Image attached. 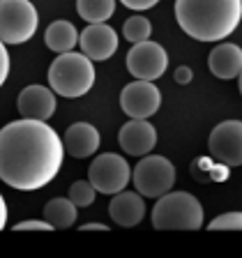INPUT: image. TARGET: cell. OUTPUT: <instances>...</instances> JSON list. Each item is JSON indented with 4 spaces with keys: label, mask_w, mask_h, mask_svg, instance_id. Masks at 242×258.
<instances>
[{
    "label": "cell",
    "mask_w": 242,
    "mask_h": 258,
    "mask_svg": "<svg viewBox=\"0 0 242 258\" xmlns=\"http://www.w3.org/2000/svg\"><path fill=\"white\" fill-rule=\"evenodd\" d=\"M134 187L145 199H159L175 184V166L161 155H143L132 171Z\"/></svg>",
    "instance_id": "cell-6"
},
{
    "label": "cell",
    "mask_w": 242,
    "mask_h": 258,
    "mask_svg": "<svg viewBox=\"0 0 242 258\" xmlns=\"http://www.w3.org/2000/svg\"><path fill=\"white\" fill-rule=\"evenodd\" d=\"M210 155L226 166H242V122L224 120L219 122L208 139Z\"/></svg>",
    "instance_id": "cell-9"
},
{
    "label": "cell",
    "mask_w": 242,
    "mask_h": 258,
    "mask_svg": "<svg viewBox=\"0 0 242 258\" xmlns=\"http://www.w3.org/2000/svg\"><path fill=\"white\" fill-rule=\"evenodd\" d=\"M44 42L53 53H67L79 44V30L70 21H53L44 32Z\"/></svg>",
    "instance_id": "cell-17"
},
{
    "label": "cell",
    "mask_w": 242,
    "mask_h": 258,
    "mask_svg": "<svg viewBox=\"0 0 242 258\" xmlns=\"http://www.w3.org/2000/svg\"><path fill=\"white\" fill-rule=\"evenodd\" d=\"M129 177H132V168H129L127 159L115 152H104V155L95 157L88 168V180L92 182V187L106 196L123 191L129 184Z\"/></svg>",
    "instance_id": "cell-7"
},
{
    "label": "cell",
    "mask_w": 242,
    "mask_h": 258,
    "mask_svg": "<svg viewBox=\"0 0 242 258\" xmlns=\"http://www.w3.org/2000/svg\"><path fill=\"white\" fill-rule=\"evenodd\" d=\"M108 215H111V221H115L123 228H134L145 217L143 196L139 191H125V189L113 194L111 203H108Z\"/></svg>",
    "instance_id": "cell-14"
},
{
    "label": "cell",
    "mask_w": 242,
    "mask_h": 258,
    "mask_svg": "<svg viewBox=\"0 0 242 258\" xmlns=\"http://www.w3.org/2000/svg\"><path fill=\"white\" fill-rule=\"evenodd\" d=\"M5 224H7V203L3 199V194H0V231L5 228Z\"/></svg>",
    "instance_id": "cell-27"
},
{
    "label": "cell",
    "mask_w": 242,
    "mask_h": 258,
    "mask_svg": "<svg viewBox=\"0 0 242 258\" xmlns=\"http://www.w3.org/2000/svg\"><path fill=\"white\" fill-rule=\"evenodd\" d=\"M97 189L92 187L90 180H76L70 187V201L76 205V208H90L95 203Z\"/></svg>",
    "instance_id": "cell-21"
},
{
    "label": "cell",
    "mask_w": 242,
    "mask_h": 258,
    "mask_svg": "<svg viewBox=\"0 0 242 258\" xmlns=\"http://www.w3.org/2000/svg\"><path fill=\"white\" fill-rule=\"evenodd\" d=\"M203 221V205L189 191H166L152 208V226L157 231H199Z\"/></svg>",
    "instance_id": "cell-3"
},
{
    "label": "cell",
    "mask_w": 242,
    "mask_h": 258,
    "mask_svg": "<svg viewBox=\"0 0 242 258\" xmlns=\"http://www.w3.org/2000/svg\"><path fill=\"white\" fill-rule=\"evenodd\" d=\"M95 67L92 60L83 53H58V58L48 67V88L60 97L76 99L92 90L95 86Z\"/></svg>",
    "instance_id": "cell-4"
},
{
    "label": "cell",
    "mask_w": 242,
    "mask_h": 258,
    "mask_svg": "<svg viewBox=\"0 0 242 258\" xmlns=\"http://www.w3.org/2000/svg\"><path fill=\"white\" fill-rule=\"evenodd\" d=\"M177 26L196 42H221L242 21V0H175Z\"/></svg>",
    "instance_id": "cell-2"
},
{
    "label": "cell",
    "mask_w": 242,
    "mask_h": 258,
    "mask_svg": "<svg viewBox=\"0 0 242 258\" xmlns=\"http://www.w3.org/2000/svg\"><path fill=\"white\" fill-rule=\"evenodd\" d=\"M81 53L88 55L92 62L99 60H108L115 51H118V35L111 26L106 23H88V28L79 35Z\"/></svg>",
    "instance_id": "cell-11"
},
{
    "label": "cell",
    "mask_w": 242,
    "mask_h": 258,
    "mask_svg": "<svg viewBox=\"0 0 242 258\" xmlns=\"http://www.w3.org/2000/svg\"><path fill=\"white\" fill-rule=\"evenodd\" d=\"M166 67H168V55L161 44L145 39V42H139L129 48L127 70L134 79L157 81L159 76H164Z\"/></svg>",
    "instance_id": "cell-8"
},
{
    "label": "cell",
    "mask_w": 242,
    "mask_h": 258,
    "mask_svg": "<svg viewBox=\"0 0 242 258\" xmlns=\"http://www.w3.org/2000/svg\"><path fill=\"white\" fill-rule=\"evenodd\" d=\"M237 90H240V95H242V72L237 74Z\"/></svg>",
    "instance_id": "cell-29"
},
{
    "label": "cell",
    "mask_w": 242,
    "mask_h": 258,
    "mask_svg": "<svg viewBox=\"0 0 242 258\" xmlns=\"http://www.w3.org/2000/svg\"><path fill=\"white\" fill-rule=\"evenodd\" d=\"M65 159L63 139L42 120H14L0 129V180L19 191H37L55 180Z\"/></svg>",
    "instance_id": "cell-1"
},
{
    "label": "cell",
    "mask_w": 242,
    "mask_h": 258,
    "mask_svg": "<svg viewBox=\"0 0 242 258\" xmlns=\"http://www.w3.org/2000/svg\"><path fill=\"white\" fill-rule=\"evenodd\" d=\"M208 231H242V212H224L208 224Z\"/></svg>",
    "instance_id": "cell-22"
},
{
    "label": "cell",
    "mask_w": 242,
    "mask_h": 258,
    "mask_svg": "<svg viewBox=\"0 0 242 258\" xmlns=\"http://www.w3.org/2000/svg\"><path fill=\"white\" fill-rule=\"evenodd\" d=\"M123 35H125V39L132 44L145 42V39H150V35H152V23L141 14L129 16L123 26Z\"/></svg>",
    "instance_id": "cell-20"
},
{
    "label": "cell",
    "mask_w": 242,
    "mask_h": 258,
    "mask_svg": "<svg viewBox=\"0 0 242 258\" xmlns=\"http://www.w3.org/2000/svg\"><path fill=\"white\" fill-rule=\"evenodd\" d=\"M208 67L217 79L231 81L242 72V48L233 42H221L210 51Z\"/></svg>",
    "instance_id": "cell-16"
},
{
    "label": "cell",
    "mask_w": 242,
    "mask_h": 258,
    "mask_svg": "<svg viewBox=\"0 0 242 258\" xmlns=\"http://www.w3.org/2000/svg\"><path fill=\"white\" fill-rule=\"evenodd\" d=\"M7 76H10V53H7V44L0 42V88L5 86Z\"/></svg>",
    "instance_id": "cell-24"
},
{
    "label": "cell",
    "mask_w": 242,
    "mask_h": 258,
    "mask_svg": "<svg viewBox=\"0 0 242 258\" xmlns=\"http://www.w3.org/2000/svg\"><path fill=\"white\" fill-rule=\"evenodd\" d=\"M118 143L129 157H143L157 145V129L148 120L132 118L120 127Z\"/></svg>",
    "instance_id": "cell-13"
},
{
    "label": "cell",
    "mask_w": 242,
    "mask_h": 258,
    "mask_svg": "<svg viewBox=\"0 0 242 258\" xmlns=\"http://www.w3.org/2000/svg\"><path fill=\"white\" fill-rule=\"evenodd\" d=\"M76 217H79V212H76V205L70 201V196L67 199H60L58 196V199H51L44 205V219L53 226V228H58V231L72 228Z\"/></svg>",
    "instance_id": "cell-18"
},
{
    "label": "cell",
    "mask_w": 242,
    "mask_h": 258,
    "mask_svg": "<svg viewBox=\"0 0 242 258\" xmlns=\"http://www.w3.org/2000/svg\"><path fill=\"white\" fill-rule=\"evenodd\" d=\"M14 231H53V226L48 224L46 219L44 221H37V219H26V221H19L14 226Z\"/></svg>",
    "instance_id": "cell-23"
},
{
    "label": "cell",
    "mask_w": 242,
    "mask_h": 258,
    "mask_svg": "<svg viewBox=\"0 0 242 258\" xmlns=\"http://www.w3.org/2000/svg\"><path fill=\"white\" fill-rule=\"evenodd\" d=\"M102 136L97 132V127H92L90 122H74L63 136L65 150L70 152L74 159H88L99 150Z\"/></svg>",
    "instance_id": "cell-15"
},
{
    "label": "cell",
    "mask_w": 242,
    "mask_h": 258,
    "mask_svg": "<svg viewBox=\"0 0 242 258\" xmlns=\"http://www.w3.org/2000/svg\"><path fill=\"white\" fill-rule=\"evenodd\" d=\"M125 7H129V10H136V12H143V10H150V7H155L159 0H120Z\"/></svg>",
    "instance_id": "cell-25"
},
{
    "label": "cell",
    "mask_w": 242,
    "mask_h": 258,
    "mask_svg": "<svg viewBox=\"0 0 242 258\" xmlns=\"http://www.w3.org/2000/svg\"><path fill=\"white\" fill-rule=\"evenodd\" d=\"M192 70H189V67H177L175 70V81L177 83H180V86H187L189 81H192Z\"/></svg>",
    "instance_id": "cell-26"
},
{
    "label": "cell",
    "mask_w": 242,
    "mask_h": 258,
    "mask_svg": "<svg viewBox=\"0 0 242 258\" xmlns=\"http://www.w3.org/2000/svg\"><path fill=\"white\" fill-rule=\"evenodd\" d=\"M16 108H19V113H21L23 118L46 122L55 113V108H58V104H55V92L46 86H28L19 92Z\"/></svg>",
    "instance_id": "cell-12"
},
{
    "label": "cell",
    "mask_w": 242,
    "mask_h": 258,
    "mask_svg": "<svg viewBox=\"0 0 242 258\" xmlns=\"http://www.w3.org/2000/svg\"><path fill=\"white\" fill-rule=\"evenodd\" d=\"M81 231H108L104 224H86V226H81Z\"/></svg>",
    "instance_id": "cell-28"
},
{
    "label": "cell",
    "mask_w": 242,
    "mask_h": 258,
    "mask_svg": "<svg viewBox=\"0 0 242 258\" xmlns=\"http://www.w3.org/2000/svg\"><path fill=\"white\" fill-rule=\"evenodd\" d=\"M76 12L86 23H106L115 12V0H76Z\"/></svg>",
    "instance_id": "cell-19"
},
{
    "label": "cell",
    "mask_w": 242,
    "mask_h": 258,
    "mask_svg": "<svg viewBox=\"0 0 242 258\" xmlns=\"http://www.w3.org/2000/svg\"><path fill=\"white\" fill-rule=\"evenodd\" d=\"M120 106L129 118L148 120L155 115L161 106V92L152 81H141L136 79L134 83L123 88L120 92Z\"/></svg>",
    "instance_id": "cell-10"
},
{
    "label": "cell",
    "mask_w": 242,
    "mask_h": 258,
    "mask_svg": "<svg viewBox=\"0 0 242 258\" xmlns=\"http://www.w3.org/2000/svg\"><path fill=\"white\" fill-rule=\"evenodd\" d=\"M39 14L30 0H0V42L26 44L35 37Z\"/></svg>",
    "instance_id": "cell-5"
}]
</instances>
